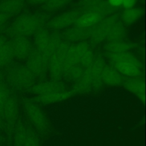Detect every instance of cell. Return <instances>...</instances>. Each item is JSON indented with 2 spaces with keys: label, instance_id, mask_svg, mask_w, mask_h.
Returning <instances> with one entry per match:
<instances>
[{
  "label": "cell",
  "instance_id": "1",
  "mask_svg": "<svg viewBox=\"0 0 146 146\" xmlns=\"http://www.w3.org/2000/svg\"><path fill=\"white\" fill-rule=\"evenodd\" d=\"M106 64L104 58L100 54H96L92 64L85 69L79 80L73 83L71 90L73 94H84L99 91L103 86L101 73Z\"/></svg>",
  "mask_w": 146,
  "mask_h": 146
},
{
  "label": "cell",
  "instance_id": "2",
  "mask_svg": "<svg viewBox=\"0 0 146 146\" xmlns=\"http://www.w3.org/2000/svg\"><path fill=\"white\" fill-rule=\"evenodd\" d=\"M48 18L43 13H24L17 17L6 31L10 38L15 36L29 37L45 26Z\"/></svg>",
  "mask_w": 146,
  "mask_h": 146
},
{
  "label": "cell",
  "instance_id": "3",
  "mask_svg": "<svg viewBox=\"0 0 146 146\" xmlns=\"http://www.w3.org/2000/svg\"><path fill=\"white\" fill-rule=\"evenodd\" d=\"M110 64L125 77H142L143 64L139 58L129 51L121 53H107Z\"/></svg>",
  "mask_w": 146,
  "mask_h": 146
},
{
  "label": "cell",
  "instance_id": "4",
  "mask_svg": "<svg viewBox=\"0 0 146 146\" xmlns=\"http://www.w3.org/2000/svg\"><path fill=\"white\" fill-rule=\"evenodd\" d=\"M6 84L17 91L29 90L36 83V78L25 64H11L5 74Z\"/></svg>",
  "mask_w": 146,
  "mask_h": 146
},
{
  "label": "cell",
  "instance_id": "5",
  "mask_svg": "<svg viewBox=\"0 0 146 146\" xmlns=\"http://www.w3.org/2000/svg\"><path fill=\"white\" fill-rule=\"evenodd\" d=\"M23 107L26 115L33 127L39 132H47L50 124L46 113L38 103L32 100H25Z\"/></svg>",
  "mask_w": 146,
  "mask_h": 146
},
{
  "label": "cell",
  "instance_id": "6",
  "mask_svg": "<svg viewBox=\"0 0 146 146\" xmlns=\"http://www.w3.org/2000/svg\"><path fill=\"white\" fill-rule=\"evenodd\" d=\"M26 61L25 65L36 78L41 79L46 77L48 71L49 57L34 47Z\"/></svg>",
  "mask_w": 146,
  "mask_h": 146
},
{
  "label": "cell",
  "instance_id": "7",
  "mask_svg": "<svg viewBox=\"0 0 146 146\" xmlns=\"http://www.w3.org/2000/svg\"><path fill=\"white\" fill-rule=\"evenodd\" d=\"M120 20V14L117 13L106 17L99 23L90 29V42L92 45H97L105 41L111 27Z\"/></svg>",
  "mask_w": 146,
  "mask_h": 146
},
{
  "label": "cell",
  "instance_id": "8",
  "mask_svg": "<svg viewBox=\"0 0 146 146\" xmlns=\"http://www.w3.org/2000/svg\"><path fill=\"white\" fill-rule=\"evenodd\" d=\"M70 43L63 40L49 58L48 71L51 79L62 80L64 71V60Z\"/></svg>",
  "mask_w": 146,
  "mask_h": 146
},
{
  "label": "cell",
  "instance_id": "9",
  "mask_svg": "<svg viewBox=\"0 0 146 146\" xmlns=\"http://www.w3.org/2000/svg\"><path fill=\"white\" fill-rule=\"evenodd\" d=\"M82 13L78 9L62 13L47 22L45 27L51 31H59L74 25L77 18Z\"/></svg>",
  "mask_w": 146,
  "mask_h": 146
},
{
  "label": "cell",
  "instance_id": "10",
  "mask_svg": "<svg viewBox=\"0 0 146 146\" xmlns=\"http://www.w3.org/2000/svg\"><path fill=\"white\" fill-rule=\"evenodd\" d=\"M19 113V104L17 97L10 94L3 110L2 117L5 124V130L9 137L13 133Z\"/></svg>",
  "mask_w": 146,
  "mask_h": 146
},
{
  "label": "cell",
  "instance_id": "11",
  "mask_svg": "<svg viewBox=\"0 0 146 146\" xmlns=\"http://www.w3.org/2000/svg\"><path fill=\"white\" fill-rule=\"evenodd\" d=\"M10 43L11 46L14 59L26 60L34 48L33 44L28 37L15 36L10 38Z\"/></svg>",
  "mask_w": 146,
  "mask_h": 146
},
{
  "label": "cell",
  "instance_id": "12",
  "mask_svg": "<svg viewBox=\"0 0 146 146\" xmlns=\"http://www.w3.org/2000/svg\"><path fill=\"white\" fill-rule=\"evenodd\" d=\"M67 86L62 80H43L35 83L29 90L31 93L38 96L56 91L67 90Z\"/></svg>",
  "mask_w": 146,
  "mask_h": 146
},
{
  "label": "cell",
  "instance_id": "13",
  "mask_svg": "<svg viewBox=\"0 0 146 146\" xmlns=\"http://www.w3.org/2000/svg\"><path fill=\"white\" fill-rule=\"evenodd\" d=\"M122 84L125 89L135 95L143 103L145 102V82L142 77H126Z\"/></svg>",
  "mask_w": 146,
  "mask_h": 146
},
{
  "label": "cell",
  "instance_id": "14",
  "mask_svg": "<svg viewBox=\"0 0 146 146\" xmlns=\"http://www.w3.org/2000/svg\"><path fill=\"white\" fill-rule=\"evenodd\" d=\"M61 34L63 40L70 44H75L89 39L90 29H83L73 25L65 29Z\"/></svg>",
  "mask_w": 146,
  "mask_h": 146
},
{
  "label": "cell",
  "instance_id": "15",
  "mask_svg": "<svg viewBox=\"0 0 146 146\" xmlns=\"http://www.w3.org/2000/svg\"><path fill=\"white\" fill-rule=\"evenodd\" d=\"M75 44L79 52V63L85 68L88 67L93 63L96 56V54L92 48L93 45L87 40Z\"/></svg>",
  "mask_w": 146,
  "mask_h": 146
},
{
  "label": "cell",
  "instance_id": "16",
  "mask_svg": "<svg viewBox=\"0 0 146 146\" xmlns=\"http://www.w3.org/2000/svg\"><path fill=\"white\" fill-rule=\"evenodd\" d=\"M105 17L103 14L95 11H84L79 15L74 25L83 29H91Z\"/></svg>",
  "mask_w": 146,
  "mask_h": 146
},
{
  "label": "cell",
  "instance_id": "17",
  "mask_svg": "<svg viewBox=\"0 0 146 146\" xmlns=\"http://www.w3.org/2000/svg\"><path fill=\"white\" fill-rule=\"evenodd\" d=\"M72 95L73 93L71 90L67 89L63 91H56L36 96L34 100L38 103L48 105L63 102L70 98Z\"/></svg>",
  "mask_w": 146,
  "mask_h": 146
},
{
  "label": "cell",
  "instance_id": "18",
  "mask_svg": "<svg viewBox=\"0 0 146 146\" xmlns=\"http://www.w3.org/2000/svg\"><path fill=\"white\" fill-rule=\"evenodd\" d=\"M103 84L108 86H118L122 84L124 77L111 64H106L101 73Z\"/></svg>",
  "mask_w": 146,
  "mask_h": 146
},
{
  "label": "cell",
  "instance_id": "19",
  "mask_svg": "<svg viewBox=\"0 0 146 146\" xmlns=\"http://www.w3.org/2000/svg\"><path fill=\"white\" fill-rule=\"evenodd\" d=\"M26 2V0H0V13L11 18L22 11Z\"/></svg>",
  "mask_w": 146,
  "mask_h": 146
},
{
  "label": "cell",
  "instance_id": "20",
  "mask_svg": "<svg viewBox=\"0 0 146 146\" xmlns=\"http://www.w3.org/2000/svg\"><path fill=\"white\" fill-rule=\"evenodd\" d=\"M135 44L124 39L107 41L104 45V48L107 53H121L128 52L133 49Z\"/></svg>",
  "mask_w": 146,
  "mask_h": 146
},
{
  "label": "cell",
  "instance_id": "21",
  "mask_svg": "<svg viewBox=\"0 0 146 146\" xmlns=\"http://www.w3.org/2000/svg\"><path fill=\"white\" fill-rule=\"evenodd\" d=\"M51 30L45 26L39 29L33 36V43L35 48L45 54L50 39Z\"/></svg>",
  "mask_w": 146,
  "mask_h": 146
},
{
  "label": "cell",
  "instance_id": "22",
  "mask_svg": "<svg viewBox=\"0 0 146 146\" xmlns=\"http://www.w3.org/2000/svg\"><path fill=\"white\" fill-rule=\"evenodd\" d=\"M143 15V10L142 9L134 7L124 9L120 14V20L124 25L129 26L138 21Z\"/></svg>",
  "mask_w": 146,
  "mask_h": 146
},
{
  "label": "cell",
  "instance_id": "23",
  "mask_svg": "<svg viewBox=\"0 0 146 146\" xmlns=\"http://www.w3.org/2000/svg\"><path fill=\"white\" fill-rule=\"evenodd\" d=\"M28 126L22 121H19L15 124L13 132L14 146H23L27 136Z\"/></svg>",
  "mask_w": 146,
  "mask_h": 146
},
{
  "label": "cell",
  "instance_id": "24",
  "mask_svg": "<svg viewBox=\"0 0 146 146\" xmlns=\"http://www.w3.org/2000/svg\"><path fill=\"white\" fill-rule=\"evenodd\" d=\"M127 35V30L125 25L121 20L115 23L110 29L107 37V41H114L124 39Z\"/></svg>",
  "mask_w": 146,
  "mask_h": 146
},
{
  "label": "cell",
  "instance_id": "25",
  "mask_svg": "<svg viewBox=\"0 0 146 146\" xmlns=\"http://www.w3.org/2000/svg\"><path fill=\"white\" fill-rule=\"evenodd\" d=\"M79 62V55L75 44H70L65 55L64 60V71L75 66Z\"/></svg>",
  "mask_w": 146,
  "mask_h": 146
},
{
  "label": "cell",
  "instance_id": "26",
  "mask_svg": "<svg viewBox=\"0 0 146 146\" xmlns=\"http://www.w3.org/2000/svg\"><path fill=\"white\" fill-rule=\"evenodd\" d=\"M14 59L11 46L8 40L0 47V68L7 67Z\"/></svg>",
  "mask_w": 146,
  "mask_h": 146
},
{
  "label": "cell",
  "instance_id": "27",
  "mask_svg": "<svg viewBox=\"0 0 146 146\" xmlns=\"http://www.w3.org/2000/svg\"><path fill=\"white\" fill-rule=\"evenodd\" d=\"M85 69L80 64L74 66L64 72L62 79L73 83L82 77Z\"/></svg>",
  "mask_w": 146,
  "mask_h": 146
},
{
  "label": "cell",
  "instance_id": "28",
  "mask_svg": "<svg viewBox=\"0 0 146 146\" xmlns=\"http://www.w3.org/2000/svg\"><path fill=\"white\" fill-rule=\"evenodd\" d=\"M72 0H49L42 5L44 11L51 13L58 11L67 6Z\"/></svg>",
  "mask_w": 146,
  "mask_h": 146
},
{
  "label": "cell",
  "instance_id": "29",
  "mask_svg": "<svg viewBox=\"0 0 146 146\" xmlns=\"http://www.w3.org/2000/svg\"><path fill=\"white\" fill-rule=\"evenodd\" d=\"M11 94L9 86L2 82L0 84V115L2 116L5 105Z\"/></svg>",
  "mask_w": 146,
  "mask_h": 146
},
{
  "label": "cell",
  "instance_id": "30",
  "mask_svg": "<svg viewBox=\"0 0 146 146\" xmlns=\"http://www.w3.org/2000/svg\"><path fill=\"white\" fill-rule=\"evenodd\" d=\"M23 146H41L37 133L30 126H28L27 136Z\"/></svg>",
  "mask_w": 146,
  "mask_h": 146
},
{
  "label": "cell",
  "instance_id": "31",
  "mask_svg": "<svg viewBox=\"0 0 146 146\" xmlns=\"http://www.w3.org/2000/svg\"><path fill=\"white\" fill-rule=\"evenodd\" d=\"M104 0H80L77 4V9L81 13L87 11Z\"/></svg>",
  "mask_w": 146,
  "mask_h": 146
},
{
  "label": "cell",
  "instance_id": "32",
  "mask_svg": "<svg viewBox=\"0 0 146 146\" xmlns=\"http://www.w3.org/2000/svg\"><path fill=\"white\" fill-rule=\"evenodd\" d=\"M137 0H123L121 6L124 9H130L135 7L137 3Z\"/></svg>",
  "mask_w": 146,
  "mask_h": 146
},
{
  "label": "cell",
  "instance_id": "33",
  "mask_svg": "<svg viewBox=\"0 0 146 146\" xmlns=\"http://www.w3.org/2000/svg\"><path fill=\"white\" fill-rule=\"evenodd\" d=\"M11 18L9 15L0 13V30L2 29L7 23L9 20Z\"/></svg>",
  "mask_w": 146,
  "mask_h": 146
},
{
  "label": "cell",
  "instance_id": "34",
  "mask_svg": "<svg viewBox=\"0 0 146 146\" xmlns=\"http://www.w3.org/2000/svg\"><path fill=\"white\" fill-rule=\"evenodd\" d=\"M107 3L112 8L117 9L119 7L121 6L123 0H106Z\"/></svg>",
  "mask_w": 146,
  "mask_h": 146
},
{
  "label": "cell",
  "instance_id": "35",
  "mask_svg": "<svg viewBox=\"0 0 146 146\" xmlns=\"http://www.w3.org/2000/svg\"><path fill=\"white\" fill-rule=\"evenodd\" d=\"M49 0H26V2L31 6H37V5H43Z\"/></svg>",
  "mask_w": 146,
  "mask_h": 146
},
{
  "label": "cell",
  "instance_id": "36",
  "mask_svg": "<svg viewBox=\"0 0 146 146\" xmlns=\"http://www.w3.org/2000/svg\"><path fill=\"white\" fill-rule=\"evenodd\" d=\"M0 129L5 130V124L2 116L0 115Z\"/></svg>",
  "mask_w": 146,
  "mask_h": 146
},
{
  "label": "cell",
  "instance_id": "37",
  "mask_svg": "<svg viewBox=\"0 0 146 146\" xmlns=\"http://www.w3.org/2000/svg\"><path fill=\"white\" fill-rule=\"evenodd\" d=\"M7 40H8L4 35L0 34V47L2 46L4 43H5Z\"/></svg>",
  "mask_w": 146,
  "mask_h": 146
},
{
  "label": "cell",
  "instance_id": "38",
  "mask_svg": "<svg viewBox=\"0 0 146 146\" xmlns=\"http://www.w3.org/2000/svg\"><path fill=\"white\" fill-rule=\"evenodd\" d=\"M4 140H5V139H4V137H3V136H2L0 135V143H1V142H3Z\"/></svg>",
  "mask_w": 146,
  "mask_h": 146
},
{
  "label": "cell",
  "instance_id": "39",
  "mask_svg": "<svg viewBox=\"0 0 146 146\" xmlns=\"http://www.w3.org/2000/svg\"><path fill=\"white\" fill-rule=\"evenodd\" d=\"M3 82V76L0 73V83Z\"/></svg>",
  "mask_w": 146,
  "mask_h": 146
},
{
  "label": "cell",
  "instance_id": "40",
  "mask_svg": "<svg viewBox=\"0 0 146 146\" xmlns=\"http://www.w3.org/2000/svg\"><path fill=\"white\" fill-rule=\"evenodd\" d=\"M1 83H0V84H1Z\"/></svg>",
  "mask_w": 146,
  "mask_h": 146
},
{
  "label": "cell",
  "instance_id": "41",
  "mask_svg": "<svg viewBox=\"0 0 146 146\" xmlns=\"http://www.w3.org/2000/svg\"></svg>",
  "mask_w": 146,
  "mask_h": 146
}]
</instances>
